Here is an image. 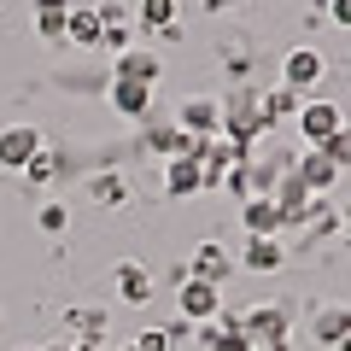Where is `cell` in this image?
<instances>
[{"label": "cell", "mask_w": 351, "mask_h": 351, "mask_svg": "<svg viewBox=\"0 0 351 351\" xmlns=\"http://www.w3.org/2000/svg\"><path fill=\"white\" fill-rule=\"evenodd\" d=\"M240 334H246V346L252 351H293V311L281 299H258V304H246L240 311Z\"/></svg>", "instance_id": "cell-1"}, {"label": "cell", "mask_w": 351, "mask_h": 351, "mask_svg": "<svg viewBox=\"0 0 351 351\" xmlns=\"http://www.w3.org/2000/svg\"><path fill=\"white\" fill-rule=\"evenodd\" d=\"M258 94H263V88H234V94H223V135L234 141V147H246V152H258L263 141H276L269 123H263Z\"/></svg>", "instance_id": "cell-2"}, {"label": "cell", "mask_w": 351, "mask_h": 351, "mask_svg": "<svg viewBox=\"0 0 351 351\" xmlns=\"http://www.w3.org/2000/svg\"><path fill=\"white\" fill-rule=\"evenodd\" d=\"M328 71H334V64H328V53L316 47V41H299V47L281 53V88H293V94H304V100L328 82Z\"/></svg>", "instance_id": "cell-3"}, {"label": "cell", "mask_w": 351, "mask_h": 351, "mask_svg": "<svg viewBox=\"0 0 351 351\" xmlns=\"http://www.w3.org/2000/svg\"><path fill=\"white\" fill-rule=\"evenodd\" d=\"M223 287H217V281H199V276H188L182 281V287H176V316H182V322H193V328H205V322H217V316H223Z\"/></svg>", "instance_id": "cell-4"}, {"label": "cell", "mask_w": 351, "mask_h": 351, "mask_svg": "<svg viewBox=\"0 0 351 351\" xmlns=\"http://www.w3.org/2000/svg\"><path fill=\"white\" fill-rule=\"evenodd\" d=\"M346 129V112H339L334 100H322V94H311L299 112V123H293V135H299V147H328V141Z\"/></svg>", "instance_id": "cell-5"}, {"label": "cell", "mask_w": 351, "mask_h": 351, "mask_svg": "<svg viewBox=\"0 0 351 351\" xmlns=\"http://www.w3.org/2000/svg\"><path fill=\"white\" fill-rule=\"evenodd\" d=\"M82 193L94 211H123L129 199H135V182H129V170H117V164H100V170L82 176Z\"/></svg>", "instance_id": "cell-6"}, {"label": "cell", "mask_w": 351, "mask_h": 351, "mask_svg": "<svg viewBox=\"0 0 351 351\" xmlns=\"http://www.w3.org/2000/svg\"><path fill=\"white\" fill-rule=\"evenodd\" d=\"M112 293L129 304V311H141V304L158 299V276H152L141 258H117V263H112Z\"/></svg>", "instance_id": "cell-7"}, {"label": "cell", "mask_w": 351, "mask_h": 351, "mask_svg": "<svg viewBox=\"0 0 351 351\" xmlns=\"http://www.w3.org/2000/svg\"><path fill=\"white\" fill-rule=\"evenodd\" d=\"M304 334H311V346L334 351L339 339L351 334V304H339V299H316L311 316H304Z\"/></svg>", "instance_id": "cell-8"}, {"label": "cell", "mask_w": 351, "mask_h": 351, "mask_svg": "<svg viewBox=\"0 0 351 351\" xmlns=\"http://www.w3.org/2000/svg\"><path fill=\"white\" fill-rule=\"evenodd\" d=\"M47 147V135H41L36 123H6L0 129V170L6 176H24L29 170V158Z\"/></svg>", "instance_id": "cell-9"}, {"label": "cell", "mask_w": 351, "mask_h": 351, "mask_svg": "<svg viewBox=\"0 0 351 351\" xmlns=\"http://www.w3.org/2000/svg\"><path fill=\"white\" fill-rule=\"evenodd\" d=\"M176 129H188L193 141L223 135V100H217V94H188V100H176Z\"/></svg>", "instance_id": "cell-10"}, {"label": "cell", "mask_w": 351, "mask_h": 351, "mask_svg": "<svg viewBox=\"0 0 351 351\" xmlns=\"http://www.w3.org/2000/svg\"><path fill=\"white\" fill-rule=\"evenodd\" d=\"M59 328H64L59 339H71V346H82V339H112V311L106 304H64Z\"/></svg>", "instance_id": "cell-11"}, {"label": "cell", "mask_w": 351, "mask_h": 351, "mask_svg": "<svg viewBox=\"0 0 351 351\" xmlns=\"http://www.w3.org/2000/svg\"><path fill=\"white\" fill-rule=\"evenodd\" d=\"M287 240H240L234 252V269H246V276H281L287 269Z\"/></svg>", "instance_id": "cell-12"}, {"label": "cell", "mask_w": 351, "mask_h": 351, "mask_svg": "<svg viewBox=\"0 0 351 351\" xmlns=\"http://www.w3.org/2000/svg\"><path fill=\"white\" fill-rule=\"evenodd\" d=\"M158 182H164V199H199V193H211L199 158H164Z\"/></svg>", "instance_id": "cell-13"}, {"label": "cell", "mask_w": 351, "mask_h": 351, "mask_svg": "<svg viewBox=\"0 0 351 351\" xmlns=\"http://www.w3.org/2000/svg\"><path fill=\"white\" fill-rule=\"evenodd\" d=\"M240 228H246V240H281V205L269 193L240 199Z\"/></svg>", "instance_id": "cell-14"}, {"label": "cell", "mask_w": 351, "mask_h": 351, "mask_svg": "<svg viewBox=\"0 0 351 351\" xmlns=\"http://www.w3.org/2000/svg\"><path fill=\"white\" fill-rule=\"evenodd\" d=\"M339 176H346V170H339L322 147H299V182L316 193V199H328V193L339 188Z\"/></svg>", "instance_id": "cell-15"}, {"label": "cell", "mask_w": 351, "mask_h": 351, "mask_svg": "<svg viewBox=\"0 0 351 351\" xmlns=\"http://www.w3.org/2000/svg\"><path fill=\"white\" fill-rule=\"evenodd\" d=\"M112 76H117V82L158 88V76H164V53H152V47H129V53H117V59H112Z\"/></svg>", "instance_id": "cell-16"}, {"label": "cell", "mask_w": 351, "mask_h": 351, "mask_svg": "<svg viewBox=\"0 0 351 351\" xmlns=\"http://www.w3.org/2000/svg\"><path fill=\"white\" fill-rule=\"evenodd\" d=\"M258 106H263V123H269V135H281V129H293V123H299V112H304V94H293V88L269 82V88L258 94Z\"/></svg>", "instance_id": "cell-17"}, {"label": "cell", "mask_w": 351, "mask_h": 351, "mask_svg": "<svg viewBox=\"0 0 351 351\" xmlns=\"http://www.w3.org/2000/svg\"><path fill=\"white\" fill-rule=\"evenodd\" d=\"M188 269H193V276H199V281H217V287H223V281L234 276V252H228V246H223V240H217V234H205L199 246H193Z\"/></svg>", "instance_id": "cell-18"}, {"label": "cell", "mask_w": 351, "mask_h": 351, "mask_svg": "<svg viewBox=\"0 0 351 351\" xmlns=\"http://www.w3.org/2000/svg\"><path fill=\"white\" fill-rule=\"evenodd\" d=\"M246 158H252V152L234 147L228 135H211V141H205V147H199V170H205V182H211V193H217V182H223L234 164H246Z\"/></svg>", "instance_id": "cell-19"}, {"label": "cell", "mask_w": 351, "mask_h": 351, "mask_svg": "<svg viewBox=\"0 0 351 351\" xmlns=\"http://www.w3.org/2000/svg\"><path fill=\"white\" fill-rule=\"evenodd\" d=\"M106 106H112L117 117H129V123H141V117H152L158 106H152V88H141V82H106Z\"/></svg>", "instance_id": "cell-20"}, {"label": "cell", "mask_w": 351, "mask_h": 351, "mask_svg": "<svg viewBox=\"0 0 351 351\" xmlns=\"http://www.w3.org/2000/svg\"><path fill=\"white\" fill-rule=\"evenodd\" d=\"M170 147H176V117H164V112H152V117H141V135H135V152H147V158H170Z\"/></svg>", "instance_id": "cell-21"}, {"label": "cell", "mask_w": 351, "mask_h": 351, "mask_svg": "<svg viewBox=\"0 0 351 351\" xmlns=\"http://www.w3.org/2000/svg\"><path fill=\"white\" fill-rule=\"evenodd\" d=\"M64 47L100 53V12L94 6H71V18H64Z\"/></svg>", "instance_id": "cell-22"}, {"label": "cell", "mask_w": 351, "mask_h": 351, "mask_svg": "<svg viewBox=\"0 0 351 351\" xmlns=\"http://www.w3.org/2000/svg\"><path fill=\"white\" fill-rule=\"evenodd\" d=\"M59 176H64V152L59 147H41L36 158H29V170H24V193L36 199V193H47L53 182H59Z\"/></svg>", "instance_id": "cell-23"}, {"label": "cell", "mask_w": 351, "mask_h": 351, "mask_svg": "<svg viewBox=\"0 0 351 351\" xmlns=\"http://www.w3.org/2000/svg\"><path fill=\"white\" fill-rule=\"evenodd\" d=\"M29 6H36V36L47 47H64V18H71L76 0H29Z\"/></svg>", "instance_id": "cell-24"}, {"label": "cell", "mask_w": 351, "mask_h": 351, "mask_svg": "<svg viewBox=\"0 0 351 351\" xmlns=\"http://www.w3.org/2000/svg\"><path fill=\"white\" fill-rule=\"evenodd\" d=\"M170 24H182V0H135V29L141 36H158Z\"/></svg>", "instance_id": "cell-25"}, {"label": "cell", "mask_w": 351, "mask_h": 351, "mask_svg": "<svg viewBox=\"0 0 351 351\" xmlns=\"http://www.w3.org/2000/svg\"><path fill=\"white\" fill-rule=\"evenodd\" d=\"M36 228L47 240H64V234H71V205H64V199H41L36 205Z\"/></svg>", "instance_id": "cell-26"}, {"label": "cell", "mask_w": 351, "mask_h": 351, "mask_svg": "<svg viewBox=\"0 0 351 351\" xmlns=\"http://www.w3.org/2000/svg\"><path fill=\"white\" fill-rule=\"evenodd\" d=\"M123 346H135V351H176V346H170V328H164V322H147V328H135V334H129Z\"/></svg>", "instance_id": "cell-27"}, {"label": "cell", "mask_w": 351, "mask_h": 351, "mask_svg": "<svg viewBox=\"0 0 351 351\" xmlns=\"http://www.w3.org/2000/svg\"><path fill=\"white\" fill-rule=\"evenodd\" d=\"M94 12H100V36L106 29H135V12H129L123 0H94Z\"/></svg>", "instance_id": "cell-28"}, {"label": "cell", "mask_w": 351, "mask_h": 351, "mask_svg": "<svg viewBox=\"0 0 351 351\" xmlns=\"http://www.w3.org/2000/svg\"><path fill=\"white\" fill-rule=\"evenodd\" d=\"M322 152H328V158H334V164H339V170H351V123H346V129H339V135H334V141H328V147H322Z\"/></svg>", "instance_id": "cell-29"}, {"label": "cell", "mask_w": 351, "mask_h": 351, "mask_svg": "<svg viewBox=\"0 0 351 351\" xmlns=\"http://www.w3.org/2000/svg\"><path fill=\"white\" fill-rule=\"evenodd\" d=\"M322 12H328V29H346L351 36V0H322Z\"/></svg>", "instance_id": "cell-30"}, {"label": "cell", "mask_w": 351, "mask_h": 351, "mask_svg": "<svg viewBox=\"0 0 351 351\" xmlns=\"http://www.w3.org/2000/svg\"><path fill=\"white\" fill-rule=\"evenodd\" d=\"M170 346H176V351L193 346V322H182V316H176V322H170Z\"/></svg>", "instance_id": "cell-31"}, {"label": "cell", "mask_w": 351, "mask_h": 351, "mask_svg": "<svg viewBox=\"0 0 351 351\" xmlns=\"http://www.w3.org/2000/svg\"><path fill=\"white\" fill-rule=\"evenodd\" d=\"M152 41H158V47H182V41H188V29H182V24H170V29H158Z\"/></svg>", "instance_id": "cell-32"}, {"label": "cell", "mask_w": 351, "mask_h": 351, "mask_svg": "<svg viewBox=\"0 0 351 351\" xmlns=\"http://www.w3.org/2000/svg\"><path fill=\"white\" fill-rule=\"evenodd\" d=\"M199 6H205V12H211V18H228V12H234V6H246V0H199Z\"/></svg>", "instance_id": "cell-33"}, {"label": "cell", "mask_w": 351, "mask_h": 351, "mask_svg": "<svg viewBox=\"0 0 351 351\" xmlns=\"http://www.w3.org/2000/svg\"><path fill=\"white\" fill-rule=\"evenodd\" d=\"M76 351H112V339H82Z\"/></svg>", "instance_id": "cell-34"}, {"label": "cell", "mask_w": 351, "mask_h": 351, "mask_svg": "<svg viewBox=\"0 0 351 351\" xmlns=\"http://www.w3.org/2000/svg\"><path fill=\"white\" fill-rule=\"evenodd\" d=\"M41 351H76V346H71V339H47V346H41Z\"/></svg>", "instance_id": "cell-35"}, {"label": "cell", "mask_w": 351, "mask_h": 351, "mask_svg": "<svg viewBox=\"0 0 351 351\" xmlns=\"http://www.w3.org/2000/svg\"><path fill=\"white\" fill-rule=\"evenodd\" d=\"M339 223H346V228H351V199H346V205H339ZM346 228H339V234H346Z\"/></svg>", "instance_id": "cell-36"}, {"label": "cell", "mask_w": 351, "mask_h": 351, "mask_svg": "<svg viewBox=\"0 0 351 351\" xmlns=\"http://www.w3.org/2000/svg\"><path fill=\"white\" fill-rule=\"evenodd\" d=\"M334 351H351V334H346V339H339V346H334Z\"/></svg>", "instance_id": "cell-37"}, {"label": "cell", "mask_w": 351, "mask_h": 351, "mask_svg": "<svg viewBox=\"0 0 351 351\" xmlns=\"http://www.w3.org/2000/svg\"><path fill=\"white\" fill-rule=\"evenodd\" d=\"M346 252H351V228H346Z\"/></svg>", "instance_id": "cell-38"}, {"label": "cell", "mask_w": 351, "mask_h": 351, "mask_svg": "<svg viewBox=\"0 0 351 351\" xmlns=\"http://www.w3.org/2000/svg\"><path fill=\"white\" fill-rule=\"evenodd\" d=\"M18 351H41V346H18Z\"/></svg>", "instance_id": "cell-39"}, {"label": "cell", "mask_w": 351, "mask_h": 351, "mask_svg": "<svg viewBox=\"0 0 351 351\" xmlns=\"http://www.w3.org/2000/svg\"><path fill=\"white\" fill-rule=\"evenodd\" d=\"M112 351H135V346H112Z\"/></svg>", "instance_id": "cell-40"}, {"label": "cell", "mask_w": 351, "mask_h": 351, "mask_svg": "<svg viewBox=\"0 0 351 351\" xmlns=\"http://www.w3.org/2000/svg\"><path fill=\"white\" fill-rule=\"evenodd\" d=\"M311 6H322V0H311Z\"/></svg>", "instance_id": "cell-41"}]
</instances>
